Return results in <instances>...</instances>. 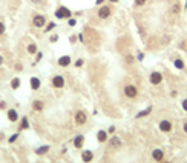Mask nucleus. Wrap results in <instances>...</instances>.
<instances>
[{
    "label": "nucleus",
    "mask_w": 187,
    "mask_h": 163,
    "mask_svg": "<svg viewBox=\"0 0 187 163\" xmlns=\"http://www.w3.org/2000/svg\"><path fill=\"white\" fill-rule=\"evenodd\" d=\"M111 16V8L109 6H101L98 11V17L100 19H108Z\"/></svg>",
    "instance_id": "nucleus-5"
},
{
    "label": "nucleus",
    "mask_w": 187,
    "mask_h": 163,
    "mask_svg": "<svg viewBox=\"0 0 187 163\" xmlns=\"http://www.w3.org/2000/svg\"><path fill=\"white\" fill-rule=\"evenodd\" d=\"M172 11H173V12H175V14H178V12H180V5H173Z\"/></svg>",
    "instance_id": "nucleus-25"
},
{
    "label": "nucleus",
    "mask_w": 187,
    "mask_h": 163,
    "mask_svg": "<svg viewBox=\"0 0 187 163\" xmlns=\"http://www.w3.org/2000/svg\"><path fill=\"white\" fill-rule=\"evenodd\" d=\"M52 85H54L55 88H63L64 86V78L61 75H55L54 78H52Z\"/></svg>",
    "instance_id": "nucleus-7"
},
{
    "label": "nucleus",
    "mask_w": 187,
    "mask_h": 163,
    "mask_svg": "<svg viewBox=\"0 0 187 163\" xmlns=\"http://www.w3.org/2000/svg\"><path fill=\"white\" fill-rule=\"evenodd\" d=\"M75 23H77V22H75V19H69V25H71V26H74Z\"/></svg>",
    "instance_id": "nucleus-34"
},
{
    "label": "nucleus",
    "mask_w": 187,
    "mask_h": 163,
    "mask_svg": "<svg viewBox=\"0 0 187 163\" xmlns=\"http://www.w3.org/2000/svg\"><path fill=\"white\" fill-rule=\"evenodd\" d=\"M31 2H32L34 5H45L46 0H31Z\"/></svg>",
    "instance_id": "nucleus-24"
},
{
    "label": "nucleus",
    "mask_w": 187,
    "mask_h": 163,
    "mask_svg": "<svg viewBox=\"0 0 187 163\" xmlns=\"http://www.w3.org/2000/svg\"><path fill=\"white\" fill-rule=\"evenodd\" d=\"M97 139H98V142H100V143L106 142V139H108V132H106V131H98Z\"/></svg>",
    "instance_id": "nucleus-15"
},
{
    "label": "nucleus",
    "mask_w": 187,
    "mask_h": 163,
    "mask_svg": "<svg viewBox=\"0 0 187 163\" xmlns=\"http://www.w3.org/2000/svg\"><path fill=\"white\" fill-rule=\"evenodd\" d=\"M17 137H19V134H14V135H11L9 142H11V143H12V142H16V140H17Z\"/></svg>",
    "instance_id": "nucleus-28"
},
{
    "label": "nucleus",
    "mask_w": 187,
    "mask_h": 163,
    "mask_svg": "<svg viewBox=\"0 0 187 163\" xmlns=\"http://www.w3.org/2000/svg\"><path fill=\"white\" fill-rule=\"evenodd\" d=\"M22 129H28L29 128V121H28V118H26V117H23L22 118V126H20Z\"/></svg>",
    "instance_id": "nucleus-21"
},
{
    "label": "nucleus",
    "mask_w": 187,
    "mask_h": 163,
    "mask_svg": "<svg viewBox=\"0 0 187 163\" xmlns=\"http://www.w3.org/2000/svg\"><path fill=\"white\" fill-rule=\"evenodd\" d=\"M161 80H163V75L159 72H152L150 74V83L152 85H159V83H161Z\"/></svg>",
    "instance_id": "nucleus-6"
},
{
    "label": "nucleus",
    "mask_w": 187,
    "mask_h": 163,
    "mask_svg": "<svg viewBox=\"0 0 187 163\" xmlns=\"http://www.w3.org/2000/svg\"><path fill=\"white\" fill-rule=\"evenodd\" d=\"M173 65H175V68H178V69H183V68H184V62L181 59H177Z\"/></svg>",
    "instance_id": "nucleus-22"
},
{
    "label": "nucleus",
    "mask_w": 187,
    "mask_h": 163,
    "mask_svg": "<svg viewBox=\"0 0 187 163\" xmlns=\"http://www.w3.org/2000/svg\"><path fill=\"white\" fill-rule=\"evenodd\" d=\"M55 17L57 19H69L71 17V11L64 6H60L57 11H55Z\"/></svg>",
    "instance_id": "nucleus-1"
},
{
    "label": "nucleus",
    "mask_w": 187,
    "mask_h": 163,
    "mask_svg": "<svg viewBox=\"0 0 187 163\" xmlns=\"http://www.w3.org/2000/svg\"><path fill=\"white\" fill-rule=\"evenodd\" d=\"M97 3L100 5V3H103V0H97Z\"/></svg>",
    "instance_id": "nucleus-37"
},
{
    "label": "nucleus",
    "mask_w": 187,
    "mask_h": 163,
    "mask_svg": "<svg viewBox=\"0 0 187 163\" xmlns=\"http://www.w3.org/2000/svg\"><path fill=\"white\" fill-rule=\"evenodd\" d=\"M54 28H55V23H49V25H48V28H46V32L51 31V29H54Z\"/></svg>",
    "instance_id": "nucleus-26"
},
{
    "label": "nucleus",
    "mask_w": 187,
    "mask_h": 163,
    "mask_svg": "<svg viewBox=\"0 0 187 163\" xmlns=\"http://www.w3.org/2000/svg\"><path fill=\"white\" fill-rule=\"evenodd\" d=\"M152 157H153L156 161H163V158H164V152L161 151V149H155V151L152 152Z\"/></svg>",
    "instance_id": "nucleus-9"
},
{
    "label": "nucleus",
    "mask_w": 187,
    "mask_h": 163,
    "mask_svg": "<svg viewBox=\"0 0 187 163\" xmlns=\"http://www.w3.org/2000/svg\"><path fill=\"white\" fill-rule=\"evenodd\" d=\"M124 94H126L127 97H130V99L137 97V88L133 86V85H127V86L124 88Z\"/></svg>",
    "instance_id": "nucleus-4"
},
{
    "label": "nucleus",
    "mask_w": 187,
    "mask_h": 163,
    "mask_svg": "<svg viewBox=\"0 0 187 163\" xmlns=\"http://www.w3.org/2000/svg\"><path fill=\"white\" fill-rule=\"evenodd\" d=\"M146 3V0H135V5L137 6H141V5H144Z\"/></svg>",
    "instance_id": "nucleus-27"
},
{
    "label": "nucleus",
    "mask_w": 187,
    "mask_h": 163,
    "mask_svg": "<svg viewBox=\"0 0 187 163\" xmlns=\"http://www.w3.org/2000/svg\"><path fill=\"white\" fill-rule=\"evenodd\" d=\"M167 163H169V161H167Z\"/></svg>",
    "instance_id": "nucleus-40"
},
{
    "label": "nucleus",
    "mask_w": 187,
    "mask_h": 163,
    "mask_svg": "<svg viewBox=\"0 0 187 163\" xmlns=\"http://www.w3.org/2000/svg\"><path fill=\"white\" fill-rule=\"evenodd\" d=\"M19 86H20V78H19V77L12 78V82H11V88H12V89H17Z\"/></svg>",
    "instance_id": "nucleus-17"
},
{
    "label": "nucleus",
    "mask_w": 187,
    "mask_h": 163,
    "mask_svg": "<svg viewBox=\"0 0 187 163\" xmlns=\"http://www.w3.org/2000/svg\"><path fill=\"white\" fill-rule=\"evenodd\" d=\"M159 129H161L163 132H169V131H172V123H170L169 120L159 121Z\"/></svg>",
    "instance_id": "nucleus-8"
},
{
    "label": "nucleus",
    "mask_w": 187,
    "mask_h": 163,
    "mask_svg": "<svg viewBox=\"0 0 187 163\" xmlns=\"http://www.w3.org/2000/svg\"><path fill=\"white\" fill-rule=\"evenodd\" d=\"M28 52H29V54H35V52H37V46H35L34 43L29 45V46H28Z\"/></svg>",
    "instance_id": "nucleus-23"
},
{
    "label": "nucleus",
    "mask_w": 187,
    "mask_h": 163,
    "mask_svg": "<svg viewBox=\"0 0 187 163\" xmlns=\"http://www.w3.org/2000/svg\"><path fill=\"white\" fill-rule=\"evenodd\" d=\"M83 143H85V137H83V135H77V137H75V140H74V145H75V148H77V149H80V148L83 146Z\"/></svg>",
    "instance_id": "nucleus-12"
},
{
    "label": "nucleus",
    "mask_w": 187,
    "mask_h": 163,
    "mask_svg": "<svg viewBox=\"0 0 187 163\" xmlns=\"http://www.w3.org/2000/svg\"><path fill=\"white\" fill-rule=\"evenodd\" d=\"M86 114L83 112V111H78L77 114H75V123L78 125V126H82V125H85L86 123Z\"/></svg>",
    "instance_id": "nucleus-3"
},
{
    "label": "nucleus",
    "mask_w": 187,
    "mask_h": 163,
    "mask_svg": "<svg viewBox=\"0 0 187 163\" xmlns=\"http://www.w3.org/2000/svg\"><path fill=\"white\" fill-rule=\"evenodd\" d=\"M150 111H152V108L149 106L147 109H144V111L138 112V114H137V118H140V117H146V115H149V112H150Z\"/></svg>",
    "instance_id": "nucleus-19"
},
{
    "label": "nucleus",
    "mask_w": 187,
    "mask_h": 163,
    "mask_svg": "<svg viewBox=\"0 0 187 163\" xmlns=\"http://www.w3.org/2000/svg\"><path fill=\"white\" fill-rule=\"evenodd\" d=\"M32 108H34L35 111H42L43 108H45V105H43V102H42V100H35V102L32 103Z\"/></svg>",
    "instance_id": "nucleus-16"
},
{
    "label": "nucleus",
    "mask_w": 187,
    "mask_h": 163,
    "mask_svg": "<svg viewBox=\"0 0 187 163\" xmlns=\"http://www.w3.org/2000/svg\"><path fill=\"white\" fill-rule=\"evenodd\" d=\"M32 23H34L35 28H42V26H45V23H46V17L38 14V16H35V17L32 19Z\"/></svg>",
    "instance_id": "nucleus-2"
},
{
    "label": "nucleus",
    "mask_w": 187,
    "mask_h": 163,
    "mask_svg": "<svg viewBox=\"0 0 187 163\" xmlns=\"http://www.w3.org/2000/svg\"><path fill=\"white\" fill-rule=\"evenodd\" d=\"M3 32H5V25L0 22V34H3Z\"/></svg>",
    "instance_id": "nucleus-29"
},
{
    "label": "nucleus",
    "mask_w": 187,
    "mask_h": 163,
    "mask_svg": "<svg viewBox=\"0 0 187 163\" xmlns=\"http://www.w3.org/2000/svg\"><path fill=\"white\" fill-rule=\"evenodd\" d=\"M111 2H117V0H111Z\"/></svg>",
    "instance_id": "nucleus-38"
},
{
    "label": "nucleus",
    "mask_w": 187,
    "mask_h": 163,
    "mask_svg": "<svg viewBox=\"0 0 187 163\" xmlns=\"http://www.w3.org/2000/svg\"><path fill=\"white\" fill-rule=\"evenodd\" d=\"M92 158H94V152H92V151H83V154H82V160H83V161L89 163Z\"/></svg>",
    "instance_id": "nucleus-10"
},
{
    "label": "nucleus",
    "mask_w": 187,
    "mask_h": 163,
    "mask_svg": "<svg viewBox=\"0 0 187 163\" xmlns=\"http://www.w3.org/2000/svg\"><path fill=\"white\" fill-rule=\"evenodd\" d=\"M120 145H121V140H120L118 137H112V139H111V146L117 148V146H120Z\"/></svg>",
    "instance_id": "nucleus-18"
},
{
    "label": "nucleus",
    "mask_w": 187,
    "mask_h": 163,
    "mask_svg": "<svg viewBox=\"0 0 187 163\" xmlns=\"http://www.w3.org/2000/svg\"><path fill=\"white\" fill-rule=\"evenodd\" d=\"M57 40H58V35H52L51 37V42H57Z\"/></svg>",
    "instance_id": "nucleus-31"
},
{
    "label": "nucleus",
    "mask_w": 187,
    "mask_h": 163,
    "mask_svg": "<svg viewBox=\"0 0 187 163\" xmlns=\"http://www.w3.org/2000/svg\"><path fill=\"white\" fill-rule=\"evenodd\" d=\"M82 65H83V60H82V59H80V60H77L75 66H82Z\"/></svg>",
    "instance_id": "nucleus-33"
},
{
    "label": "nucleus",
    "mask_w": 187,
    "mask_h": 163,
    "mask_svg": "<svg viewBox=\"0 0 187 163\" xmlns=\"http://www.w3.org/2000/svg\"><path fill=\"white\" fill-rule=\"evenodd\" d=\"M48 151H49V146H42V148H38L35 152H37L38 155H42V154H46Z\"/></svg>",
    "instance_id": "nucleus-20"
},
{
    "label": "nucleus",
    "mask_w": 187,
    "mask_h": 163,
    "mask_svg": "<svg viewBox=\"0 0 187 163\" xmlns=\"http://www.w3.org/2000/svg\"><path fill=\"white\" fill-rule=\"evenodd\" d=\"M6 108V103L5 102H0V109H5Z\"/></svg>",
    "instance_id": "nucleus-32"
},
{
    "label": "nucleus",
    "mask_w": 187,
    "mask_h": 163,
    "mask_svg": "<svg viewBox=\"0 0 187 163\" xmlns=\"http://www.w3.org/2000/svg\"><path fill=\"white\" fill-rule=\"evenodd\" d=\"M69 63H71V57L69 56H63V57L58 59V65L60 66H68Z\"/></svg>",
    "instance_id": "nucleus-13"
},
{
    "label": "nucleus",
    "mask_w": 187,
    "mask_h": 163,
    "mask_svg": "<svg viewBox=\"0 0 187 163\" xmlns=\"http://www.w3.org/2000/svg\"><path fill=\"white\" fill-rule=\"evenodd\" d=\"M183 109H184V111H187V99H186V100H183Z\"/></svg>",
    "instance_id": "nucleus-30"
},
{
    "label": "nucleus",
    "mask_w": 187,
    "mask_h": 163,
    "mask_svg": "<svg viewBox=\"0 0 187 163\" xmlns=\"http://www.w3.org/2000/svg\"><path fill=\"white\" fill-rule=\"evenodd\" d=\"M186 8H187V2H186Z\"/></svg>",
    "instance_id": "nucleus-39"
},
{
    "label": "nucleus",
    "mask_w": 187,
    "mask_h": 163,
    "mask_svg": "<svg viewBox=\"0 0 187 163\" xmlns=\"http://www.w3.org/2000/svg\"><path fill=\"white\" fill-rule=\"evenodd\" d=\"M29 83H31V88H32L34 91H37V89L40 88V80H38L37 77H32V78H31V82H29Z\"/></svg>",
    "instance_id": "nucleus-14"
},
{
    "label": "nucleus",
    "mask_w": 187,
    "mask_h": 163,
    "mask_svg": "<svg viewBox=\"0 0 187 163\" xmlns=\"http://www.w3.org/2000/svg\"><path fill=\"white\" fill-rule=\"evenodd\" d=\"M2 63H3V57H2V56H0V65H2Z\"/></svg>",
    "instance_id": "nucleus-36"
},
{
    "label": "nucleus",
    "mask_w": 187,
    "mask_h": 163,
    "mask_svg": "<svg viewBox=\"0 0 187 163\" xmlns=\"http://www.w3.org/2000/svg\"><path fill=\"white\" fill-rule=\"evenodd\" d=\"M8 118L9 121H17L19 120V114L16 109H8Z\"/></svg>",
    "instance_id": "nucleus-11"
},
{
    "label": "nucleus",
    "mask_w": 187,
    "mask_h": 163,
    "mask_svg": "<svg viewBox=\"0 0 187 163\" xmlns=\"http://www.w3.org/2000/svg\"><path fill=\"white\" fill-rule=\"evenodd\" d=\"M183 128H184V132H187V123H184V126H183Z\"/></svg>",
    "instance_id": "nucleus-35"
}]
</instances>
